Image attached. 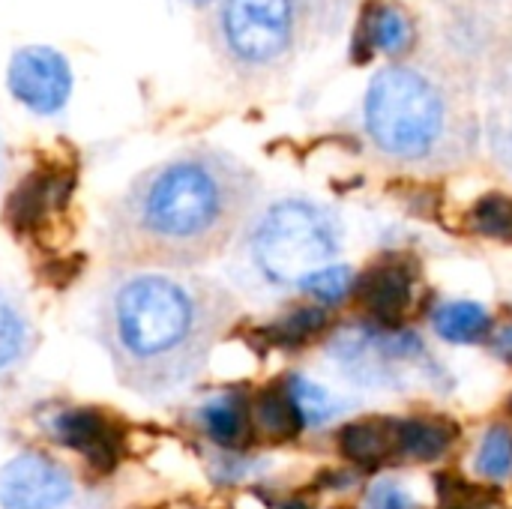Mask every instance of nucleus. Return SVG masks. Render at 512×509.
I'll return each instance as SVG.
<instances>
[{
  "label": "nucleus",
  "instance_id": "nucleus-1",
  "mask_svg": "<svg viewBox=\"0 0 512 509\" xmlns=\"http://www.w3.org/2000/svg\"><path fill=\"white\" fill-rule=\"evenodd\" d=\"M258 201V177L216 147L183 150L138 174L108 219L117 270H186L222 255Z\"/></svg>",
  "mask_w": 512,
  "mask_h": 509
},
{
  "label": "nucleus",
  "instance_id": "nucleus-2",
  "mask_svg": "<svg viewBox=\"0 0 512 509\" xmlns=\"http://www.w3.org/2000/svg\"><path fill=\"white\" fill-rule=\"evenodd\" d=\"M231 318L234 300L216 282L132 273L105 294L99 336L126 390L165 396L207 366Z\"/></svg>",
  "mask_w": 512,
  "mask_h": 509
},
{
  "label": "nucleus",
  "instance_id": "nucleus-3",
  "mask_svg": "<svg viewBox=\"0 0 512 509\" xmlns=\"http://www.w3.org/2000/svg\"><path fill=\"white\" fill-rule=\"evenodd\" d=\"M363 126L375 150L402 165H441L474 141V120L453 87L417 63H387L363 96Z\"/></svg>",
  "mask_w": 512,
  "mask_h": 509
},
{
  "label": "nucleus",
  "instance_id": "nucleus-4",
  "mask_svg": "<svg viewBox=\"0 0 512 509\" xmlns=\"http://www.w3.org/2000/svg\"><path fill=\"white\" fill-rule=\"evenodd\" d=\"M306 21L309 0H219L210 9L207 36L231 72L261 78L294 57Z\"/></svg>",
  "mask_w": 512,
  "mask_h": 509
},
{
  "label": "nucleus",
  "instance_id": "nucleus-5",
  "mask_svg": "<svg viewBox=\"0 0 512 509\" xmlns=\"http://www.w3.org/2000/svg\"><path fill=\"white\" fill-rule=\"evenodd\" d=\"M339 246L336 222L309 201H279L267 210L255 234V261L273 282H306L333 258Z\"/></svg>",
  "mask_w": 512,
  "mask_h": 509
},
{
  "label": "nucleus",
  "instance_id": "nucleus-6",
  "mask_svg": "<svg viewBox=\"0 0 512 509\" xmlns=\"http://www.w3.org/2000/svg\"><path fill=\"white\" fill-rule=\"evenodd\" d=\"M6 87L33 114H57L72 96V66L51 45H24L9 60Z\"/></svg>",
  "mask_w": 512,
  "mask_h": 509
},
{
  "label": "nucleus",
  "instance_id": "nucleus-7",
  "mask_svg": "<svg viewBox=\"0 0 512 509\" xmlns=\"http://www.w3.org/2000/svg\"><path fill=\"white\" fill-rule=\"evenodd\" d=\"M420 42V24L414 12L399 0H366L357 24L351 30L348 54L357 66L384 57L390 63H405Z\"/></svg>",
  "mask_w": 512,
  "mask_h": 509
},
{
  "label": "nucleus",
  "instance_id": "nucleus-8",
  "mask_svg": "<svg viewBox=\"0 0 512 509\" xmlns=\"http://www.w3.org/2000/svg\"><path fill=\"white\" fill-rule=\"evenodd\" d=\"M75 189V168L66 162H42L27 171L6 201V225L15 234L39 231L51 216L63 213L72 201Z\"/></svg>",
  "mask_w": 512,
  "mask_h": 509
},
{
  "label": "nucleus",
  "instance_id": "nucleus-9",
  "mask_svg": "<svg viewBox=\"0 0 512 509\" xmlns=\"http://www.w3.org/2000/svg\"><path fill=\"white\" fill-rule=\"evenodd\" d=\"M72 495V477L42 453H21L0 468V507L57 509Z\"/></svg>",
  "mask_w": 512,
  "mask_h": 509
},
{
  "label": "nucleus",
  "instance_id": "nucleus-10",
  "mask_svg": "<svg viewBox=\"0 0 512 509\" xmlns=\"http://www.w3.org/2000/svg\"><path fill=\"white\" fill-rule=\"evenodd\" d=\"M54 438L81 453L90 468L99 474H108L120 465L123 450H126V435L123 429L99 408H69L60 411L51 423Z\"/></svg>",
  "mask_w": 512,
  "mask_h": 509
},
{
  "label": "nucleus",
  "instance_id": "nucleus-11",
  "mask_svg": "<svg viewBox=\"0 0 512 509\" xmlns=\"http://www.w3.org/2000/svg\"><path fill=\"white\" fill-rule=\"evenodd\" d=\"M414 279L402 264H378L360 282V303L381 321L393 324L411 306Z\"/></svg>",
  "mask_w": 512,
  "mask_h": 509
},
{
  "label": "nucleus",
  "instance_id": "nucleus-12",
  "mask_svg": "<svg viewBox=\"0 0 512 509\" xmlns=\"http://www.w3.org/2000/svg\"><path fill=\"white\" fill-rule=\"evenodd\" d=\"M339 450L345 459L357 465H378L399 450V423H384V420H366V423H351L339 435Z\"/></svg>",
  "mask_w": 512,
  "mask_h": 509
},
{
  "label": "nucleus",
  "instance_id": "nucleus-13",
  "mask_svg": "<svg viewBox=\"0 0 512 509\" xmlns=\"http://www.w3.org/2000/svg\"><path fill=\"white\" fill-rule=\"evenodd\" d=\"M489 327H492L489 312L477 303H468V300L447 303L435 315V330L441 333V339L456 342V345H465V342L471 345V342L486 339Z\"/></svg>",
  "mask_w": 512,
  "mask_h": 509
},
{
  "label": "nucleus",
  "instance_id": "nucleus-14",
  "mask_svg": "<svg viewBox=\"0 0 512 509\" xmlns=\"http://www.w3.org/2000/svg\"><path fill=\"white\" fill-rule=\"evenodd\" d=\"M453 429L438 423V420H405L399 423V453L417 459V462H432L444 456L453 444Z\"/></svg>",
  "mask_w": 512,
  "mask_h": 509
},
{
  "label": "nucleus",
  "instance_id": "nucleus-15",
  "mask_svg": "<svg viewBox=\"0 0 512 509\" xmlns=\"http://www.w3.org/2000/svg\"><path fill=\"white\" fill-rule=\"evenodd\" d=\"M255 417H258V426L276 438V441H288L300 432L303 426V417L288 393V387H267L261 390L258 402H255Z\"/></svg>",
  "mask_w": 512,
  "mask_h": 509
},
{
  "label": "nucleus",
  "instance_id": "nucleus-16",
  "mask_svg": "<svg viewBox=\"0 0 512 509\" xmlns=\"http://www.w3.org/2000/svg\"><path fill=\"white\" fill-rule=\"evenodd\" d=\"M207 435L222 447H237L246 438V405L240 396H219L201 408Z\"/></svg>",
  "mask_w": 512,
  "mask_h": 509
},
{
  "label": "nucleus",
  "instance_id": "nucleus-17",
  "mask_svg": "<svg viewBox=\"0 0 512 509\" xmlns=\"http://www.w3.org/2000/svg\"><path fill=\"white\" fill-rule=\"evenodd\" d=\"M288 393H291L303 423H309V426H321V423L333 420L342 411V402L336 396H330L324 387H318V384H312L306 378H291Z\"/></svg>",
  "mask_w": 512,
  "mask_h": 509
},
{
  "label": "nucleus",
  "instance_id": "nucleus-18",
  "mask_svg": "<svg viewBox=\"0 0 512 509\" xmlns=\"http://www.w3.org/2000/svg\"><path fill=\"white\" fill-rule=\"evenodd\" d=\"M471 228L483 237L512 240V198L492 192L471 207Z\"/></svg>",
  "mask_w": 512,
  "mask_h": 509
},
{
  "label": "nucleus",
  "instance_id": "nucleus-19",
  "mask_svg": "<svg viewBox=\"0 0 512 509\" xmlns=\"http://www.w3.org/2000/svg\"><path fill=\"white\" fill-rule=\"evenodd\" d=\"M477 471L486 480H504L512 471V432L510 429H492L486 432L480 453H477Z\"/></svg>",
  "mask_w": 512,
  "mask_h": 509
},
{
  "label": "nucleus",
  "instance_id": "nucleus-20",
  "mask_svg": "<svg viewBox=\"0 0 512 509\" xmlns=\"http://www.w3.org/2000/svg\"><path fill=\"white\" fill-rule=\"evenodd\" d=\"M324 324H327V315L321 309H297V312H288L282 321H276L267 333L279 345H303L312 336H318Z\"/></svg>",
  "mask_w": 512,
  "mask_h": 509
},
{
  "label": "nucleus",
  "instance_id": "nucleus-21",
  "mask_svg": "<svg viewBox=\"0 0 512 509\" xmlns=\"http://www.w3.org/2000/svg\"><path fill=\"white\" fill-rule=\"evenodd\" d=\"M438 498H441V509H504L501 501H495L489 492L447 474L438 477Z\"/></svg>",
  "mask_w": 512,
  "mask_h": 509
},
{
  "label": "nucleus",
  "instance_id": "nucleus-22",
  "mask_svg": "<svg viewBox=\"0 0 512 509\" xmlns=\"http://www.w3.org/2000/svg\"><path fill=\"white\" fill-rule=\"evenodd\" d=\"M27 345V324L18 315V309L6 300H0V372L9 369Z\"/></svg>",
  "mask_w": 512,
  "mask_h": 509
},
{
  "label": "nucleus",
  "instance_id": "nucleus-23",
  "mask_svg": "<svg viewBox=\"0 0 512 509\" xmlns=\"http://www.w3.org/2000/svg\"><path fill=\"white\" fill-rule=\"evenodd\" d=\"M351 285H354V270L345 267V264H339V267H324V270L312 273V276L303 282V288H306L312 297H318L321 303H339V300L351 291Z\"/></svg>",
  "mask_w": 512,
  "mask_h": 509
},
{
  "label": "nucleus",
  "instance_id": "nucleus-24",
  "mask_svg": "<svg viewBox=\"0 0 512 509\" xmlns=\"http://www.w3.org/2000/svg\"><path fill=\"white\" fill-rule=\"evenodd\" d=\"M366 509H420L408 489L396 480H378L366 492Z\"/></svg>",
  "mask_w": 512,
  "mask_h": 509
},
{
  "label": "nucleus",
  "instance_id": "nucleus-25",
  "mask_svg": "<svg viewBox=\"0 0 512 509\" xmlns=\"http://www.w3.org/2000/svg\"><path fill=\"white\" fill-rule=\"evenodd\" d=\"M492 345H495V351H498L504 360H512V321H507V324L495 333Z\"/></svg>",
  "mask_w": 512,
  "mask_h": 509
},
{
  "label": "nucleus",
  "instance_id": "nucleus-26",
  "mask_svg": "<svg viewBox=\"0 0 512 509\" xmlns=\"http://www.w3.org/2000/svg\"><path fill=\"white\" fill-rule=\"evenodd\" d=\"M189 3H192L195 9H204V12H210V9H213L219 0H189Z\"/></svg>",
  "mask_w": 512,
  "mask_h": 509
},
{
  "label": "nucleus",
  "instance_id": "nucleus-27",
  "mask_svg": "<svg viewBox=\"0 0 512 509\" xmlns=\"http://www.w3.org/2000/svg\"><path fill=\"white\" fill-rule=\"evenodd\" d=\"M282 509H309V507H306L303 501H291V504H285V507H282Z\"/></svg>",
  "mask_w": 512,
  "mask_h": 509
},
{
  "label": "nucleus",
  "instance_id": "nucleus-28",
  "mask_svg": "<svg viewBox=\"0 0 512 509\" xmlns=\"http://www.w3.org/2000/svg\"><path fill=\"white\" fill-rule=\"evenodd\" d=\"M510 153H512V132H510Z\"/></svg>",
  "mask_w": 512,
  "mask_h": 509
},
{
  "label": "nucleus",
  "instance_id": "nucleus-29",
  "mask_svg": "<svg viewBox=\"0 0 512 509\" xmlns=\"http://www.w3.org/2000/svg\"><path fill=\"white\" fill-rule=\"evenodd\" d=\"M510 411H512V399H510Z\"/></svg>",
  "mask_w": 512,
  "mask_h": 509
}]
</instances>
